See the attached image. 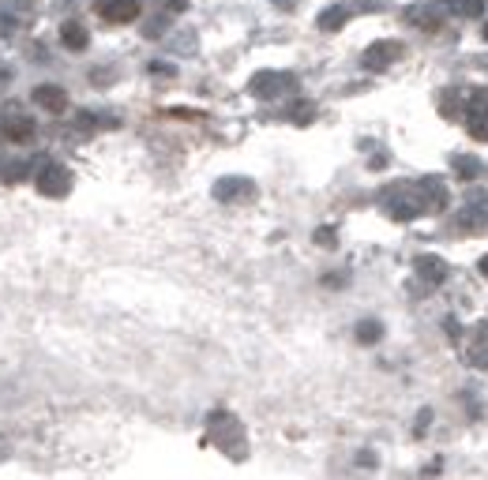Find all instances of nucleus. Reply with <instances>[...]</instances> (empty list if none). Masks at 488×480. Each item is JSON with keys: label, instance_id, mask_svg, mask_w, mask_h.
Returning a JSON list of instances; mask_svg holds the SVG:
<instances>
[{"label": "nucleus", "instance_id": "1", "mask_svg": "<svg viewBox=\"0 0 488 480\" xmlns=\"http://www.w3.org/2000/svg\"><path fill=\"white\" fill-rule=\"evenodd\" d=\"M64 184H68V173H64L60 165H45L42 173H38V188L49 192V195H60Z\"/></svg>", "mask_w": 488, "mask_h": 480}, {"label": "nucleus", "instance_id": "2", "mask_svg": "<svg viewBox=\"0 0 488 480\" xmlns=\"http://www.w3.org/2000/svg\"><path fill=\"white\" fill-rule=\"evenodd\" d=\"M34 102L42 105V109H49V113H60L64 105H68V98H64L60 87H38L34 90Z\"/></svg>", "mask_w": 488, "mask_h": 480}, {"label": "nucleus", "instance_id": "3", "mask_svg": "<svg viewBox=\"0 0 488 480\" xmlns=\"http://www.w3.org/2000/svg\"><path fill=\"white\" fill-rule=\"evenodd\" d=\"M60 34H64V45H68V49H83V45H87V34H83V26H75V23H68Z\"/></svg>", "mask_w": 488, "mask_h": 480}, {"label": "nucleus", "instance_id": "4", "mask_svg": "<svg viewBox=\"0 0 488 480\" xmlns=\"http://www.w3.org/2000/svg\"><path fill=\"white\" fill-rule=\"evenodd\" d=\"M0 131H4L8 139H31V124H26L23 116H16V120H8V124L0 128Z\"/></svg>", "mask_w": 488, "mask_h": 480}]
</instances>
